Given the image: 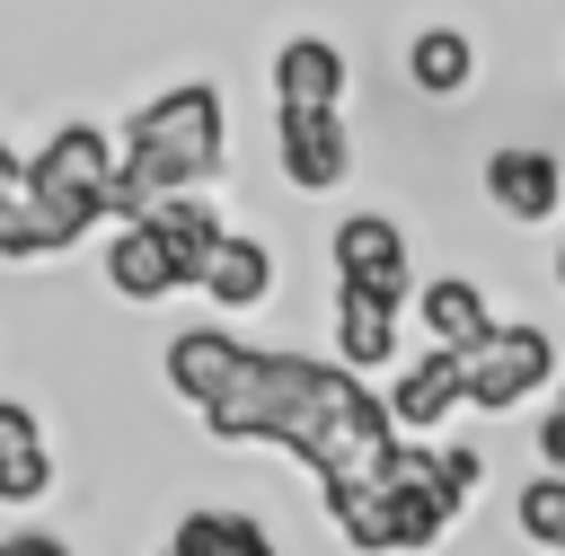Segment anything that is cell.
<instances>
[{
	"label": "cell",
	"mask_w": 565,
	"mask_h": 556,
	"mask_svg": "<svg viewBox=\"0 0 565 556\" xmlns=\"http://www.w3.org/2000/svg\"><path fill=\"white\" fill-rule=\"evenodd\" d=\"M353 379L362 371H344V362H318V353H282V344H256L247 353V371L203 406V432L212 441H265V450H309L318 441V424L353 397Z\"/></svg>",
	"instance_id": "1"
},
{
	"label": "cell",
	"mask_w": 565,
	"mask_h": 556,
	"mask_svg": "<svg viewBox=\"0 0 565 556\" xmlns=\"http://www.w3.org/2000/svg\"><path fill=\"white\" fill-rule=\"evenodd\" d=\"M124 177H141L150 194H212L230 168V106L221 79H177L159 97H141L115 132Z\"/></svg>",
	"instance_id": "2"
},
{
	"label": "cell",
	"mask_w": 565,
	"mask_h": 556,
	"mask_svg": "<svg viewBox=\"0 0 565 556\" xmlns=\"http://www.w3.org/2000/svg\"><path fill=\"white\" fill-rule=\"evenodd\" d=\"M115 141H106V124H88V115H71V124H53L35 150H26V177H35V203L71 229V238H88L97 221H106V185H115Z\"/></svg>",
	"instance_id": "3"
},
{
	"label": "cell",
	"mask_w": 565,
	"mask_h": 556,
	"mask_svg": "<svg viewBox=\"0 0 565 556\" xmlns=\"http://www.w3.org/2000/svg\"><path fill=\"white\" fill-rule=\"evenodd\" d=\"M556 379H565V371H556V335H547L539 318H494V335L459 353V388H468L477 415H521V406H530L539 388H556Z\"/></svg>",
	"instance_id": "4"
},
{
	"label": "cell",
	"mask_w": 565,
	"mask_h": 556,
	"mask_svg": "<svg viewBox=\"0 0 565 556\" xmlns=\"http://www.w3.org/2000/svg\"><path fill=\"white\" fill-rule=\"evenodd\" d=\"M327 265L344 291H371V300H397L415 309V238L397 212H344L327 229Z\"/></svg>",
	"instance_id": "5"
},
{
	"label": "cell",
	"mask_w": 565,
	"mask_h": 556,
	"mask_svg": "<svg viewBox=\"0 0 565 556\" xmlns=\"http://www.w3.org/2000/svg\"><path fill=\"white\" fill-rule=\"evenodd\" d=\"M265 88H274V115H344L353 62L335 35H282L265 62Z\"/></svg>",
	"instance_id": "6"
},
{
	"label": "cell",
	"mask_w": 565,
	"mask_h": 556,
	"mask_svg": "<svg viewBox=\"0 0 565 556\" xmlns=\"http://www.w3.org/2000/svg\"><path fill=\"white\" fill-rule=\"evenodd\" d=\"M477 177H486V203H494L512 229H547L556 203H565V159L539 150V141H494Z\"/></svg>",
	"instance_id": "7"
},
{
	"label": "cell",
	"mask_w": 565,
	"mask_h": 556,
	"mask_svg": "<svg viewBox=\"0 0 565 556\" xmlns=\"http://www.w3.org/2000/svg\"><path fill=\"white\" fill-rule=\"evenodd\" d=\"M274 168L291 194H335L353 177V124L344 115H274Z\"/></svg>",
	"instance_id": "8"
},
{
	"label": "cell",
	"mask_w": 565,
	"mask_h": 556,
	"mask_svg": "<svg viewBox=\"0 0 565 556\" xmlns=\"http://www.w3.org/2000/svg\"><path fill=\"white\" fill-rule=\"evenodd\" d=\"M247 353H256L247 335H230V327H212V318H203V327H177V335H168L159 379H168V397H177V406H194V415H203V406L247 371Z\"/></svg>",
	"instance_id": "9"
},
{
	"label": "cell",
	"mask_w": 565,
	"mask_h": 556,
	"mask_svg": "<svg viewBox=\"0 0 565 556\" xmlns=\"http://www.w3.org/2000/svg\"><path fill=\"white\" fill-rule=\"evenodd\" d=\"M380 397H388V415H397V432H406V441H433V432L468 406V388H459V353H441V344H433V353L397 362Z\"/></svg>",
	"instance_id": "10"
},
{
	"label": "cell",
	"mask_w": 565,
	"mask_h": 556,
	"mask_svg": "<svg viewBox=\"0 0 565 556\" xmlns=\"http://www.w3.org/2000/svg\"><path fill=\"white\" fill-rule=\"evenodd\" d=\"M406 88H415L424 106H459V97L477 88V35L450 26V18H424V26L406 35Z\"/></svg>",
	"instance_id": "11"
},
{
	"label": "cell",
	"mask_w": 565,
	"mask_h": 556,
	"mask_svg": "<svg viewBox=\"0 0 565 556\" xmlns=\"http://www.w3.org/2000/svg\"><path fill=\"white\" fill-rule=\"evenodd\" d=\"M106 291H115L124 309H150V300L185 291V274H177V256H168V238H159L150 221H115V229H106Z\"/></svg>",
	"instance_id": "12"
},
{
	"label": "cell",
	"mask_w": 565,
	"mask_h": 556,
	"mask_svg": "<svg viewBox=\"0 0 565 556\" xmlns=\"http://www.w3.org/2000/svg\"><path fill=\"white\" fill-rule=\"evenodd\" d=\"M415 327H424L441 353H468V344L494 335V300H486L477 274H433V282H415Z\"/></svg>",
	"instance_id": "13"
},
{
	"label": "cell",
	"mask_w": 565,
	"mask_h": 556,
	"mask_svg": "<svg viewBox=\"0 0 565 556\" xmlns=\"http://www.w3.org/2000/svg\"><path fill=\"white\" fill-rule=\"evenodd\" d=\"M397 335H406V309L397 300H371V291H344L335 282V362L344 371H397Z\"/></svg>",
	"instance_id": "14"
},
{
	"label": "cell",
	"mask_w": 565,
	"mask_h": 556,
	"mask_svg": "<svg viewBox=\"0 0 565 556\" xmlns=\"http://www.w3.org/2000/svg\"><path fill=\"white\" fill-rule=\"evenodd\" d=\"M274 282H282V265H274V247H265L256 229H230V238L212 247V274H203V300H212V309H230V318H247V309H265V300H274Z\"/></svg>",
	"instance_id": "15"
},
{
	"label": "cell",
	"mask_w": 565,
	"mask_h": 556,
	"mask_svg": "<svg viewBox=\"0 0 565 556\" xmlns=\"http://www.w3.org/2000/svg\"><path fill=\"white\" fill-rule=\"evenodd\" d=\"M150 229L168 238V256H177L185 291H203V274H212V247L230 238L221 203H212V194H159V203H150Z\"/></svg>",
	"instance_id": "16"
},
{
	"label": "cell",
	"mask_w": 565,
	"mask_h": 556,
	"mask_svg": "<svg viewBox=\"0 0 565 556\" xmlns=\"http://www.w3.org/2000/svg\"><path fill=\"white\" fill-rule=\"evenodd\" d=\"M159 556H282V547H274V530H265L256 512H238V503H194V512H177V530H168Z\"/></svg>",
	"instance_id": "17"
},
{
	"label": "cell",
	"mask_w": 565,
	"mask_h": 556,
	"mask_svg": "<svg viewBox=\"0 0 565 556\" xmlns=\"http://www.w3.org/2000/svg\"><path fill=\"white\" fill-rule=\"evenodd\" d=\"M512 530H521V547L565 556V477H556V468H530V477H521V494H512Z\"/></svg>",
	"instance_id": "18"
},
{
	"label": "cell",
	"mask_w": 565,
	"mask_h": 556,
	"mask_svg": "<svg viewBox=\"0 0 565 556\" xmlns=\"http://www.w3.org/2000/svg\"><path fill=\"white\" fill-rule=\"evenodd\" d=\"M433 485L468 512V503L486 494V450H477V441H433Z\"/></svg>",
	"instance_id": "19"
},
{
	"label": "cell",
	"mask_w": 565,
	"mask_h": 556,
	"mask_svg": "<svg viewBox=\"0 0 565 556\" xmlns=\"http://www.w3.org/2000/svg\"><path fill=\"white\" fill-rule=\"evenodd\" d=\"M53 485H62L53 450H18V459H0V503H9V512H35Z\"/></svg>",
	"instance_id": "20"
},
{
	"label": "cell",
	"mask_w": 565,
	"mask_h": 556,
	"mask_svg": "<svg viewBox=\"0 0 565 556\" xmlns=\"http://www.w3.org/2000/svg\"><path fill=\"white\" fill-rule=\"evenodd\" d=\"M18 450H44V424L26 397H0V459H18Z\"/></svg>",
	"instance_id": "21"
},
{
	"label": "cell",
	"mask_w": 565,
	"mask_h": 556,
	"mask_svg": "<svg viewBox=\"0 0 565 556\" xmlns=\"http://www.w3.org/2000/svg\"><path fill=\"white\" fill-rule=\"evenodd\" d=\"M530 441H539V468L565 477V406H539V432H530Z\"/></svg>",
	"instance_id": "22"
},
{
	"label": "cell",
	"mask_w": 565,
	"mask_h": 556,
	"mask_svg": "<svg viewBox=\"0 0 565 556\" xmlns=\"http://www.w3.org/2000/svg\"><path fill=\"white\" fill-rule=\"evenodd\" d=\"M0 556H79V547H71L62 530H9V538H0Z\"/></svg>",
	"instance_id": "23"
},
{
	"label": "cell",
	"mask_w": 565,
	"mask_h": 556,
	"mask_svg": "<svg viewBox=\"0 0 565 556\" xmlns=\"http://www.w3.org/2000/svg\"><path fill=\"white\" fill-rule=\"evenodd\" d=\"M556 291H565V247H556Z\"/></svg>",
	"instance_id": "24"
},
{
	"label": "cell",
	"mask_w": 565,
	"mask_h": 556,
	"mask_svg": "<svg viewBox=\"0 0 565 556\" xmlns=\"http://www.w3.org/2000/svg\"><path fill=\"white\" fill-rule=\"evenodd\" d=\"M547 406H565V379H556V397H547Z\"/></svg>",
	"instance_id": "25"
}]
</instances>
